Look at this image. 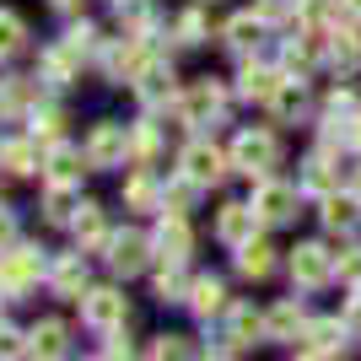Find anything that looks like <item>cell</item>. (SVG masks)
I'll list each match as a JSON object with an SVG mask.
<instances>
[{
  "mask_svg": "<svg viewBox=\"0 0 361 361\" xmlns=\"http://www.w3.org/2000/svg\"><path fill=\"white\" fill-rule=\"evenodd\" d=\"M232 97H238V92H226L221 81H211V75H195V81H183V87H178V108H173V119H178L183 130L205 135V130L226 124V108H232Z\"/></svg>",
  "mask_w": 361,
  "mask_h": 361,
  "instance_id": "cell-1",
  "label": "cell"
},
{
  "mask_svg": "<svg viewBox=\"0 0 361 361\" xmlns=\"http://www.w3.org/2000/svg\"><path fill=\"white\" fill-rule=\"evenodd\" d=\"M226 151H232V167L248 173V178H270L275 167H281V135H275L270 124H248V130H238Z\"/></svg>",
  "mask_w": 361,
  "mask_h": 361,
  "instance_id": "cell-2",
  "label": "cell"
},
{
  "mask_svg": "<svg viewBox=\"0 0 361 361\" xmlns=\"http://www.w3.org/2000/svg\"><path fill=\"white\" fill-rule=\"evenodd\" d=\"M49 264H54V259H44V248H32V243H11V248L0 254V297H6V302L27 297L38 281H49Z\"/></svg>",
  "mask_w": 361,
  "mask_h": 361,
  "instance_id": "cell-3",
  "label": "cell"
},
{
  "mask_svg": "<svg viewBox=\"0 0 361 361\" xmlns=\"http://www.w3.org/2000/svg\"><path fill=\"white\" fill-rule=\"evenodd\" d=\"M248 205L259 211V221L264 226H291L302 216V189L286 178H254V195H248Z\"/></svg>",
  "mask_w": 361,
  "mask_h": 361,
  "instance_id": "cell-4",
  "label": "cell"
},
{
  "mask_svg": "<svg viewBox=\"0 0 361 361\" xmlns=\"http://www.w3.org/2000/svg\"><path fill=\"white\" fill-rule=\"evenodd\" d=\"M81 151H87V167H97V173L124 167V162H130V124L97 119V124L87 130V140H81Z\"/></svg>",
  "mask_w": 361,
  "mask_h": 361,
  "instance_id": "cell-5",
  "label": "cell"
},
{
  "mask_svg": "<svg viewBox=\"0 0 361 361\" xmlns=\"http://www.w3.org/2000/svg\"><path fill=\"white\" fill-rule=\"evenodd\" d=\"M178 173H183V178H195L200 189H211V183H221L226 173H232V151H221L216 140L195 135L189 146L178 151Z\"/></svg>",
  "mask_w": 361,
  "mask_h": 361,
  "instance_id": "cell-6",
  "label": "cell"
},
{
  "mask_svg": "<svg viewBox=\"0 0 361 361\" xmlns=\"http://www.w3.org/2000/svg\"><path fill=\"white\" fill-rule=\"evenodd\" d=\"M81 324L97 334H114L130 324V297H124L119 286H92L87 297H81Z\"/></svg>",
  "mask_w": 361,
  "mask_h": 361,
  "instance_id": "cell-7",
  "label": "cell"
},
{
  "mask_svg": "<svg viewBox=\"0 0 361 361\" xmlns=\"http://www.w3.org/2000/svg\"><path fill=\"white\" fill-rule=\"evenodd\" d=\"M334 259H340V254H334L329 243H297L286 264H291V281H297L302 291H318V286H329V281H334Z\"/></svg>",
  "mask_w": 361,
  "mask_h": 361,
  "instance_id": "cell-8",
  "label": "cell"
},
{
  "mask_svg": "<svg viewBox=\"0 0 361 361\" xmlns=\"http://www.w3.org/2000/svg\"><path fill=\"white\" fill-rule=\"evenodd\" d=\"M340 183H345V173H340V146H334V140H324V146H318L313 157L302 162L297 189H302V195H318V200H324V195H334Z\"/></svg>",
  "mask_w": 361,
  "mask_h": 361,
  "instance_id": "cell-9",
  "label": "cell"
},
{
  "mask_svg": "<svg viewBox=\"0 0 361 361\" xmlns=\"http://www.w3.org/2000/svg\"><path fill=\"white\" fill-rule=\"evenodd\" d=\"M281 81H286V71H281V65H270V60H238V97L243 103H259V108H270V97L275 92H281Z\"/></svg>",
  "mask_w": 361,
  "mask_h": 361,
  "instance_id": "cell-10",
  "label": "cell"
},
{
  "mask_svg": "<svg viewBox=\"0 0 361 361\" xmlns=\"http://www.w3.org/2000/svg\"><path fill=\"white\" fill-rule=\"evenodd\" d=\"M151 254H157V248H151V238H146V232H135V226L114 232V238H108V248H103L108 270H114V275H124V281L146 270V259H151Z\"/></svg>",
  "mask_w": 361,
  "mask_h": 361,
  "instance_id": "cell-11",
  "label": "cell"
},
{
  "mask_svg": "<svg viewBox=\"0 0 361 361\" xmlns=\"http://www.w3.org/2000/svg\"><path fill=\"white\" fill-rule=\"evenodd\" d=\"M151 248H157L162 264H183V259L195 254V226H189V216L162 211V221H157V232H151Z\"/></svg>",
  "mask_w": 361,
  "mask_h": 361,
  "instance_id": "cell-12",
  "label": "cell"
},
{
  "mask_svg": "<svg viewBox=\"0 0 361 361\" xmlns=\"http://www.w3.org/2000/svg\"><path fill=\"white\" fill-rule=\"evenodd\" d=\"M259 340H270V334H264V313L248 307V302H232L221 313V345L226 350H248V345H259Z\"/></svg>",
  "mask_w": 361,
  "mask_h": 361,
  "instance_id": "cell-13",
  "label": "cell"
},
{
  "mask_svg": "<svg viewBox=\"0 0 361 361\" xmlns=\"http://www.w3.org/2000/svg\"><path fill=\"white\" fill-rule=\"evenodd\" d=\"M270 32V22L259 11H243V16H226L221 22V49L226 54H238V60H254L259 54V38Z\"/></svg>",
  "mask_w": 361,
  "mask_h": 361,
  "instance_id": "cell-14",
  "label": "cell"
},
{
  "mask_svg": "<svg viewBox=\"0 0 361 361\" xmlns=\"http://www.w3.org/2000/svg\"><path fill=\"white\" fill-rule=\"evenodd\" d=\"M259 211L248 205V200H232V205H221L216 211V238L226 243V248H243V243H254V232H259Z\"/></svg>",
  "mask_w": 361,
  "mask_h": 361,
  "instance_id": "cell-15",
  "label": "cell"
},
{
  "mask_svg": "<svg viewBox=\"0 0 361 361\" xmlns=\"http://www.w3.org/2000/svg\"><path fill=\"white\" fill-rule=\"evenodd\" d=\"M81 173H87V151L81 146H71V140L44 146V183H75L81 189Z\"/></svg>",
  "mask_w": 361,
  "mask_h": 361,
  "instance_id": "cell-16",
  "label": "cell"
},
{
  "mask_svg": "<svg viewBox=\"0 0 361 361\" xmlns=\"http://www.w3.org/2000/svg\"><path fill=\"white\" fill-rule=\"evenodd\" d=\"M270 114H275V124H302L307 114H313L307 75H286V81H281V92L270 97Z\"/></svg>",
  "mask_w": 361,
  "mask_h": 361,
  "instance_id": "cell-17",
  "label": "cell"
},
{
  "mask_svg": "<svg viewBox=\"0 0 361 361\" xmlns=\"http://www.w3.org/2000/svg\"><path fill=\"white\" fill-rule=\"evenodd\" d=\"M75 75H81V54H75L65 38H54V44L38 54V81H49V87H71Z\"/></svg>",
  "mask_w": 361,
  "mask_h": 361,
  "instance_id": "cell-18",
  "label": "cell"
},
{
  "mask_svg": "<svg viewBox=\"0 0 361 361\" xmlns=\"http://www.w3.org/2000/svg\"><path fill=\"white\" fill-rule=\"evenodd\" d=\"M44 286L54 291V297H75V302H81L92 291L87 286V259H81V254H60L54 264H49V281H44Z\"/></svg>",
  "mask_w": 361,
  "mask_h": 361,
  "instance_id": "cell-19",
  "label": "cell"
},
{
  "mask_svg": "<svg viewBox=\"0 0 361 361\" xmlns=\"http://www.w3.org/2000/svg\"><path fill=\"white\" fill-rule=\"evenodd\" d=\"M318 216H324L329 232H356L361 226V195L356 189H334V195L318 200Z\"/></svg>",
  "mask_w": 361,
  "mask_h": 361,
  "instance_id": "cell-20",
  "label": "cell"
},
{
  "mask_svg": "<svg viewBox=\"0 0 361 361\" xmlns=\"http://www.w3.org/2000/svg\"><path fill=\"white\" fill-rule=\"evenodd\" d=\"M302 329H307V302L302 297H281L270 313H264V334H270V340H297Z\"/></svg>",
  "mask_w": 361,
  "mask_h": 361,
  "instance_id": "cell-21",
  "label": "cell"
},
{
  "mask_svg": "<svg viewBox=\"0 0 361 361\" xmlns=\"http://www.w3.org/2000/svg\"><path fill=\"white\" fill-rule=\"evenodd\" d=\"M65 350H71V329H65L60 318H44V324L27 329V356L32 361H60Z\"/></svg>",
  "mask_w": 361,
  "mask_h": 361,
  "instance_id": "cell-22",
  "label": "cell"
},
{
  "mask_svg": "<svg viewBox=\"0 0 361 361\" xmlns=\"http://www.w3.org/2000/svg\"><path fill=\"white\" fill-rule=\"evenodd\" d=\"M71 232H75V243H81V254H103L108 248V221H103V205H92V200H81V211H75V221H71Z\"/></svg>",
  "mask_w": 361,
  "mask_h": 361,
  "instance_id": "cell-23",
  "label": "cell"
},
{
  "mask_svg": "<svg viewBox=\"0 0 361 361\" xmlns=\"http://www.w3.org/2000/svg\"><path fill=\"white\" fill-rule=\"evenodd\" d=\"M189 307H195V318H221L232 302H226V281L221 275H195V286H189Z\"/></svg>",
  "mask_w": 361,
  "mask_h": 361,
  "instance_id": "cell-24",
  "label": "cell"
},
{
  "mask_svg": "<svg viewBox=\"0 0 361 361\" xmlns=\"http://www.w3.org/2000/svg\"><path fill=\"white\" fill-rule=\"evenodd\" d=\"M0 167L11 173V178H32V173H44V151L38 140H0Z\"/></svg>",
  "mask_w": 361,
  "mask_h": 361,
  "instance_id": "cell-25",
  "label": "cell"
},
{
  "mask_svg": "<svg viewBox=\"0 0 361 361\" xmlns=\"http://www.w3.org/2000/svg\"><path fill=\"white\" fill-rule=\"evenodd\" d=\"M302 340H307V350H329V356H345V318H307V329H302Z\"/></svg>",
  "mask_w": 361,
  "mask_h": 361,
  "instance_id": "cell-26",
  "label": "cell"
},
{
  "mask_svg": "<svg viewBox=\"0 0 361 361\" xmlns=\"http://www.w3.org/2000/svg\"><path fill=\"white\" fill-rule=\"evenodd\" d=\"M32 108H38V81L6 75L0 81V119H16V114H32Z\"/></svg>",
  "mask_w": 361,
  "mask_h": 361,
  "instance_id": "cell-27",
  "label": "cell"
},
{
  "mask_svg": "<svg viewBox=\"0 0 361 361\" xmlns=\"http://www.w3.org/2000/svg\"><path fill=\"white\" fill-rule=\"evenodd\" d=\"M124 205H135V211H157V205H162V178H157V167H135V173L124 178Z\"/></svg>",
  "mask_w": 361,
  "mask_h": 361,
  "instance_id": "cell-28",
  "label": "cell"
},
{
  "mask_svg": "<svg viewBox=\"0 0 361 361\" xmlns=\"http://www.w3.org/2000/svg\"><path fill=\"white\" fill-rule=\"evenodd\" d=\"M162 157V130L157 119H135L130 124V167H157Z\"/></svg>",
  "mask_w": 361,
  "mask_h": 361,
  "instance_id": "cell-29",
  "label": "cell"
},
{
  "mask_svg": "<svg viewBox=\"0 0 361 361\" xmlns=\"http://www.w3.org/2000/svg\"><path fill=\"white\" fill-rule=\"evenodd\" d=\"M232 264H238L243 281H270V275H275V248L264 238H254V243H243V248H238Z\"/></svg>",
  "mask_w": 361,
  "mask_h": 361,
  "instance_id": "cell-30",
  "label": "cell"
},
{
  "mask_svg": "<svg viewBox=\"0 0 361 361\" xmlns=\"http://www.w3.org/2000/svg\"><path fill=\"white\" fill-rule=\"evenodd\" d=\"M75 211H81V189L75 183H44V216L54 226H71Z\"/></svg>",
  "mask_w": 361,
  "mask_h": 361,
  "instance_id": "cell-31",
  "label": "cell"
},
{
  "mask_svg": "<svg viewBox=\"0 0 361 361\" xmlns=\"http://www.w3.org/2000/svg\"><path fill=\"white\" fill-rule=\"evenodd\" d=\"M27 135L38 140V146L65 140V108H60V103H38V108L27 114Z\"/></svg>",
  "mask_w": 361,
  "mask_h": 361,
  "instance_id": "cell-32",
  "label": "cell"
},
{
  "mask_svg": "<svg viewBox=\"0 0 361 361\" xmlns=\"http://www.w3.org/2000/svg\"><path fill=\"white\" fill-rule=\"evenodd\" d=\"M22 49H27V16L11 11V6H0V65L16 60Z\"/></svg>",
  "mask_w": 361,
  "mask_h": 361,
  "instance_id": "cell-33",
  "label": "cell"
},
{
  "mask_svg": "<svg viewBox=\"0 0 361 361\" xmlns=\"http://www.w3.org/2000/svg\"><path fill=\"white\" fill-rule=\"evenodd\" d=\"M189 275H183V264H162V270L151 275V297L157 302H189Z\"/></svg>",
  "mask_w": 361,
  "mask_h": 361,
  "instance_id": "cell-34",
  "label": "cell"
},
{
  "mask_svg": "<svg viewBox=\"0 0 361 361\" xmlns=\"http://www.w3.org/2000/svg\"><path fill=\"white\" fill-rule=\"evenodd\" d=\"M173 32H178L183 49H200L205 38H211V16H205V6H189V11L173 16Z\"/></svg>",
  "mask_w": 361,
  "mask_h": 361,
  "instance_id": "cell-35",
  "label": "cell"
},
{
  "mask_svg": "<svg viewBox=\"0 0 361 361\" xmlns=\"http://www.w3.org/2000/svg\"><path fill=\"white\" fill-rule=\"evenodd\" d=\"M146 361H195V340L189 334H157Z\"/></svg>",
  "mask_w": 361,
  "mask_h": 361,
  "instance_id": "cell-36",
  "label": "cell"
},
{
  "mask_svg": "<svg viewBox=\"0 0 361 361\" xmlns=\"http://www.w3.org/2000/svg\"><path fill=\"white\" fill-rule=\"evenodd\" d=\"M195 195H200V183L178 173V178H167V183H162V211H178V216H189Z\"/></svg>",
  "mask_w": 361,
  "mask_h": 361,
  "instance_id": "cell-37",
  "label": "cell"
},
{
  "mask_svg": "<svg viewBox=\"0 0 361 361\" xmlns=\"http://www.w3.org/2000/svg\"><path fill=\"white\" fill-rule=\"evenodd\" d=\"M65 44L75 49V54H81V60H87V54H97V27H92V22H71V27H65Z\"/></svg>",
  "mask_w": 361,
  "mask_h": 361,
  "instance_id": "cell-38",
  "label": "cell"
},
{
  "mask_svg": "<svg viewBox=\"0 0 361 361\" xmlns=\"http://www.w3.org/2000/svg\"><path fill=\"white\" fill-rule=\"evenodd\" d=\"M334 275H340L350 291H361V248H345V254L334 259Z\"/></svg>",
  "mask_w": 361,
  "mask_h": 361,
  "instance_id": "cell-39",
  "label": "cell"
},
{
  "mask_svg": "<svg viewBox=\"0 0 361 361\" xmlns=\"http://www.w3.org/2000/svg\"><path fill=\"white\" fill-rule=\"evenodd\" d=\"M259 16H264V22H297V0H259Z\"/></svg>",
  "mask_w": 361,
  "mask_h": 361,
  "instance_id": "cell-40",
  "label": "cell"
},
{
  "mask_svg": "<svg viewBox=\"0 0 361 361\" xmlns=\"http://www.w3.org/2000/svg\"><path fill=\"white\" fill-rule=\"evenodd\" d=\"M22 350H27V334L11 329V324H0V361H16Z\"/></svg>",
  "mask_w": 361,
  "mask_h": 361,
  "instance_id": "cell-41",
  "label": "cell"
},
{
  "mask_svg": "<svg viewBox=\"0 0 361 361\" xmlns=\"http://www.w3.org/2000/svg\"><path fill=\"white\" fill-rule=\"evenodd\" d=\"M345 329L361 334V291H350V302H345Z\"/></svg>",
  "mask_w": 361,
  "mask_h": 361,
  "instance_id": "cell-42",
  "label": "cell"
},
{
  "mask_svg": "<svg viewBox=\"0 0 361 361\" xmlns=\"http://www.w3.org/2000/svg\"><path fill=\"white\" fill-rule=\"evenodd\" d=\"M16 243V221H11V211H6V205H0V254H6V248H11Z\"/></svg>",
  "mask_w": 361,
  "mask_h": 361,
  "instance_id": "cell-43",
  "label": "cell"
},
{
  "mask_svg": "<svg viewBox=\"0 0 361 361\" xmlns=\"http://www.w3.org/2000/svg\"><path fill=\"white\" fill-rule=\"evenodd\" d=\"M297 361H340V356H329V350H307V345H302V350H297Z\"/></svg>",
  "mask_w": 361,
  "mask_h": 361,
  "instance_id": "cell-44",
  "label": "cell"
},
{
  "mask_svg": "<svg viewBox=\"0 0 361 361\" xmlns=\"http://www.w3.org/2000/svg\"><path fill=\"white\" fill-rule=\"evenodd\" d=\"M345 146H350V151H361V119H356V124L345 130Z\"/></svg>",
  "mask_w": 361,
  "mask_h": 361,
  "instance_id": "cell-45",
  "label": "cell"
},
{
  "mask_svg": "<svg viewBox=\"0 0 361 361\" xmlns=\"http://www.w3.org/2000/svg\"><path fill=\"white\" fill-rule=\"evenodd\" d=\"M49 6H54V11H65V16H75V11H81V0H49Z\"/></svg>",
  "mask_w": 361,
  "mask_h": 361,
  "instance_id": "cell-46",
  "label": "cell"
},
{
  "mask_svg": "<svg viewBox=\"0 0 361 361\" xmlns=\"http://www.w3.org/2000/svg\"><path fill=\"white\" fill-rule=\"evenodd\" d=\"M340 11H345L350 22H361V0H340Z\"/></svg>",
  "mask_w": 361,
  "mask_h": 361,
  "instance_id": "cell-47",
  "label": "cell"
},
{
  "mask_svg": "<svg viewBox=\"0 0 361 361\" xmlns=\"http://www.w3.org/2000/svg\"><path fill=\"white\" fill-rule=\"evenodd\" d=\"M205 361H238V350H226V345H221V350H211Z\"/></svg>",
  "mask_w": 361,
  "mask_h": 361,
  "instance_id": "cell-48",
  "label": "cell"
},
{
  "mask_svg": "<svg viewBox=\"0 0 361 361\" xmlns=\"http://www.w3.org/2000/svg\"><path fill=\"white\" fill-rule=\"evenodd\" d=\"M350 189H356V195H361V162L350 167Z\"/></svg>",
  "mask_w": 361,
  "mask_h": 361,
  "instance_id": "cell-49",
  "label": "cell"
},
{
  "mask_svg": "<svg viewBox=\"0 0 361 361\" xmlns=\"http://www.w3.org/2000/svg\"><path fill=\"white\" fill-rule=\"evenodd\" d=\"M114 6H130V0H114Z\"/></svg>",
  "mask_w": 361,
  "mask_h": 361,
  "instance_id": "cell-50",
  "label": "cell"
}]
</instances>
